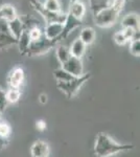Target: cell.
Listing matches in <instances>:
<instances>
[{"mask_svg": "<svg viewBox=\"0 0 140 157\" xmlns=\"http://www.w3.org/2000/svg\"><path fill=\"white\" fill-rule=\"evenodd\" d=\"M55 54H57V58H58L59 62H60L61 64H64L66 61L69 60L70 57H71L69 48L66 47V46H63V45H61V46L58 47Z\"/></svg>", "mask_w": 140, "mask_h": 157, "instance_id": "d6986e66", "label": "cell"}, {"mask_svg": "<svg viewBox=\"0 0 140 157\" xmlns=\"http://www.w3.org/2000/svg\"><path fill=\"white\" fill-rule=\"evenodd\" d=\"M133 145L118 144L105 133H98L94 144V154L97 157H108L117 153L132 150Z\"/></svg>", "mask_w": 140, "mask_h": 157, "instance_id": "6da1fadb", "label": "cell"}, {"mask_svg": "<svg viewBox=\"0 0 140 157\" xmlns=\"http://www.w3.org/2000/svg\"><path fill=\"white\" fill-rule=\"evenodd\" d=\"M11 135V126L4 121H0V136L9 138Z\"/></svg>", "mask_w": 140, "mask_h": 157, "instance_id": "484cf974", "label": "cell"}, {"mask_svg": "<svg viewBox=\"0 0 140 157\" xmlns=\"http://www.w3.org/2000/svg\"><path fill=\"white\" fill-rule=\"evenodd\" d=\"M123 33L128 42L133 41V40H139V30L133 29H123Z\"/></svg>", "mask_w": 140, "mask_h": 157, "instance_id": "cb8c5ba5", "label": "cell"}, {"mask_svg": "<svg viewBox=\"0 0 140 157\" xmlns=\"http://www.w3.org/2000/svg\"><path fill=\"white\" fill-rule=\"evenodd\" d=\"M24 78H25L24 70L21 67H15L9 72V78H7L9 88H17V89H19L20 86L23 84Z\"/></svg>", "mask_w": 140, "mask_h": 157, "instance_id": "ba28073f", "label": "cell"}, {"mask_svg": "<svg viewBox=\"0 0 140 157\" xmlns=\"http://www.w3.org/2000/svg\"><path fill=\"white\" fill-rule=\"evenodd\" d=\"M53 42L47 40L45 37L41 38L38 41L30 42L28 48H27L25 55L27 56H37V55H42L44 52H48L51 47L53 46Z\"/></svg>", "mask_w": 140, "mask_h": 157, "instance_id": "277c9868", "label": "cell"}, {"mask_svg": "<svg viewBox=\"0 0 140 157\" xmlns=\"http://www.w3.org/2000/svg\"><path fill=\"white\" fill-rule=\"evenodd\" d=\"M0 116H1V111H0Z\"/></svg>", "mask_w": 140, "mask_h": 157, "instance_id": "1f68e13d", "label": "cell"}, {"mask_svg": "<svg viewBox=\"0 0 140 157\" xmlns=\"http://www.w3.org/2000/svg\"><path fill=\"white\" fill-rule=\"evenodd\" d=\"M95 30L92 27H84L80 33V38L78 39L82 41L85 45L92 44L95 40Z\"/></svg>", "mask_w": 140, "mask_h": 157, "instance_id": "e0dca14e", "label": "cell"}, {"mask_svg": "<svg viewBox=\"0 0 140 157\" xmlns=\"http://www.w3.org/2000/svg\"><path fill=\"white\" fill-rule=\"evenodd\" d=\"M28 32V36L30 39V42H34V41H38L40 40L41 38L44 37V34H43L42 29L38 26H34L29 29H26Z\"/></svg>", "mask_w": 140, "mask_h": 157, "instance_id": "603a6c76", "label": "cell"}, {"mask_svg": "<svg viewBox=\"0 0 140 157\" xmlns=\"http://www.w3.org/2000/svg\"><path fill=\"white\" fill-rule=\"evenodd\" d=\"M20 95H21V92H20V89H17V88H9V90L6 92V98L7 103H17L20 98Z\"/></svg>", "mask_w": 140, "mask_h": 157, "instance_id": "44dd1931", "label": "cell"}, {"mask_svg": "<svg viewBox=\"0 0 140 157\" xmlns=\"http://www.w3.org/2000/svg\"><path fill=\"white\" fill-rule=\"evenodd\" d=\"M17 44L19 46V50L22 55H25L27 48H28L30 44V39L28 36V32L26 29L23 30V33L21 34V36L19 37V39L17 40Z\"/></svg>", "mask_w": 140, "mask_h": 157, "instance_id": "ac0fdd59", "label": "cell"}, {"mask_svg": "<svg viewBox=\"0 0 140 157\" xmlns=\"http://www.w3.org/2000/svg\"><path fill=\"white\" fill-rule=\"evenodd\" d=\"M36 128H37L39 131H44L45 129H46V123L42 120L38 121L37 123H36Z\"/></svg>", "mask_w": 140, "mask_h": 157, "instance_id": "f1b7e54d", "label": "cell"}, {"mask_svg": "<svg viewBox=\"0 0 140 157\" xmlns=\"http://www.w3.org/2000/svg\"><path fill=\"white\" fill-rule=\"evenodd\" d=\"M69 14L73 16L75 19L81 20L82 21L84 16L86 14V6L81 0H74L72 1L69 9Z\"/></svg>", "mask_w": 140, "mask_h": 157, "instance_id": "5bb4252c", "label": "cell"}, {"mask_svg": "<svg viewBox=\"0 0 140 157\" xmlns=\"http://www.w3.org/2000/svg\"><path fill=\"white\" fill-rule=\"evenodd\" d=\"M44 9L47 10L49 12L52 13H62L61 10V4L59 2V0H46V2L44 3Z\"/></svg>", "mask_w": 140, "mask_h": 157, "instance_id": "7402d4cb", "label": "cell"}, {"mask_svg": "<svg viewBox=\"0 0 140 157\" xmlns=\"http://www.w3.org/2000/svg\"><path fill=\"white\" fill-rule=\"evenodd\" d=\"M50 153L49 146L46 141L37 140L30 147L32 157H48Z\"/></svg>", "mask_w": 140, "mask_h": 157, "instance_id": "30bf717a", "label": "cell"}, {"mask_svg": "<svg viewBox=\"0 0 140 157\" xmlns=\"http://www.w3.org/2000/svg\"><path fill=\"white\" fill-rule=\"evenodd\" d=\"M18 15L15 7L12 4H2L0 6V20L4 22H9L15 18H17Z\"/></svg>", "mask_w": 140, "mask_h": 157, "instance_id": "4fadbf2b", "label": "cell"}, {"mask_svg": "<svg viewBox=\"0 0 140 157\" xmlns=\"http://www.w3.org/2000/svg\"><path fill=\"white\" fill-rule=\"evenodd\" d=\"M80 25H82V21H81V20L75 19L73 16H71L69 13L66 14V19L64 21V23H63V32L60 37V40L66 38L71 33V30L76 29V27L80 26Z\"/></svg>", "mask_w": 140, "mask_h": 157, "instance_id": "8fae6325", "label": "cell"}, {"mask_svg": "<svg viewBox=\"0 0 140 157\" xmlns=\"http://www.w3.org/2000/svg\"><path fill=\"white\" fill-rule=\"evenodd\" d=\"M62 68L73 77H81L84 75V65L82 59L70 57V59L62 64Z\"/></svg>", "mask_w": 140, "mask_h": 157, "instance_id": "8992f818", "label": "cell"}, {"mask_svg": "<svg viewBox=\"0 0 140 157\" xmlns=\"http://www.w3.org/2000/svg\"><path fill=\"white\" fill-rule=\"evenodd\" d=\"M7 27H9V30L12 36L16 40H18L24 30V23L19 17H17L14 20H12V21L7 22Z\"/></svg>", "mask_w": 140, "mask_h": 157, "instance_id": "7c38bea8", "label": "cell"}, {"mask_svg": "<svg viewBox=\"0 0 140 157\" xmlns=\"http://www.w3.org/2000/svg\"><path fill=\"white\" fill-rule=\"evenodd\" d=\"M32 3L34 4L35 9L37 10L38 13L43 16V18L45 19V21L48 23H53V22H59V23H64L65 19H66V14L64 13H52L49 12L47 10L44 9V6H41V4L37 3L35 0H32Z\"/></svg>", "mask_w": 140, "mask_h": 157, "instance_id": "5b68a950", "label": "cell"}, {"mask_svg": "<svg viewBox=\"0 0 140 157\" xmlns=\"http://www.w3.org/2000/svg\"><path fill=\"white\" fill-rule=\"evenodd\" d=\"M90 73H84L81 77H74L66 82H57V87L68 98H71L78 93V91L90 78Z\"/></svg>", "mask_w": 140, "mask_h": 157, "instance_id": "3957f363", "label": "cell"}, {"mask_svg": "<svg viewBox=\"0 0 140 157\" xmlns=\"http://www.w3.org/2000/svg\"><path fill=\"white\" fill-rule=\"evenodd\" d=\"M7 144H9V138H6V137H2V136H0V150L4 149V147H6Z\"/></svg>", "mask_w": 140, "mask_h": 157, "instance_id": "f546056e", "label": "cell"}, {"mask_svg": "<svg viewBox=\"0 0 140 157\" xmlns=\"http://www.w3.org/2000/svg\"><path fill=\"white\" fill-rule=\"evenodd\" d=\"M13 44H17V40L11 35L6 22L0 20V48Z\"/></svg>", "mask_w": 140, "mask_h": 157, "instance_id": "9c48e42d", "label": "cell"}, {"mask_svg": "<svg viewBox=\"0 0 140 157\" xmlns=\"http://www.w3.org/2000/svg\"><path fill=\"white\" fill-rule=\"evenodd\" d=\"M53 75H55V78L57 82H66V81H69L71 78H74L73 75H71L70 73L65 71L62 67L55 69V71H53Z\"/></svg>", "mask_w": 140, "mask_h": 157, "instance_id": "ffe728a7", "label": "cell"}, {"mask_svg": "<svg viewBox=\"0 0 140 157\" xmlns=\"http://www.w3.org/2000/svg\"><path fill=\"white\" fill-rule=\"evenodd\" d=\"M39 101H40V103H41V104H46L47 103V95L45 94V93H42V94H40Z\"/></svg>", "mask_w": 140, "mask_h": 157, "instance_id": "4dcf8cb0", "label": "cell"}, {"mask_svg": "<svg viewBox=\"0 0 140 157\" xmlns=\"http://www.w3.org/2000/svg\"><path fill=\"white\" fill-rule=\"evenodd\" d=\"M70 54L71 57H74V58H78V59H82V57L84 56L86 52V45L81 41L80 39H76L74 41L72 42L70 46Z\"/></svg>", "mask_w": 140, "mask_h": 157, "instance_id": "2e32d148", "label": "cell"}, {"mask_svg": "<svg viewBox=\"0 0 140 157\" xmlns=\"http://www.w3.org/2000/svg\"><path fill=\"white\" fill-rule=\"evenodd\" d=\"M130 52L134 57H139L140 56V40H133L131 41L130 45Z\"/></svg>", "mask_w": 140, "mask_h": 157, "instance_id": "d4e9b609", "label": "cell"}, {"mask_svg": "<svg viewBox=\"0 0 140 157\" xmlns=\"http://www.w3.org/2000/svg\"><path fill=\"white\" fill-rule=\"evenodd\" d=\"M124 6V0H114L113 4L100 10L95 14L94 21L99 27H109L113 25L118 18L119 12Z\"/></svg>", "mask_w": 140, "mask_h": 157, "instance_id": "7a4b0ae2", "label": "cell"}, {"mask_svg": "<svg viewBox=\"0 0 140 157\" xmlns=\"http://www.w3.org/2000/svg\"><path fill=\"white\" fill-rule=\"evenodd\" d=\"M7 105V102H6V92L0 88V111H4Z\"/></svg>", "mask_w": 140, "mask_h": 157, "instance_id": "83f0119b", "label": "cell"}, {"mask_svg": "<svg viewBox=\"0 0 140 157\" xmlns=\"http://www.w3.org/2000/svg\"><path fill=\"white\" fill-rule=\"evenodd\" d=\"M113 38H114V41H115V43L118 45H124V44H127V42H128V40H127L126 37H124L123 30L115 33Z\"/></svg>", "mask_w": 140, "mask_h": 157, "instance_id": "4316f807", "label": "cell"}, {"mask_svg": "<svg viewBox=\"0 0 140 157\" xmlns=\"http://www.w3.org/2000/svg\"><path fill=\"white\" fill-rule=\"evenodd\" d=\"M62 32H63V24L59 23V22H53V23L46 24L43 34H44V37L47 40L53 42V44H55V42L60 40Z\"/></svg>", "mask_w": 140, "mask_h": 157, "instance_id": "52a82bcc", "label": "cell"}, {"mask_svg": "<svg viewBox=\"0 0 140 157\" xmlns=\"http://www.w3.org/2000/svg\"><path fill=\"white\" fill-rule=\"evenodd\" d=\"M123 29H133L139 30V16L137 14H128L121 20Z\"/></svg>", "mask_w": 140, "mask_h": 157, "instance_id": "9a60e30c", "label": "cell"}]
</instances>
